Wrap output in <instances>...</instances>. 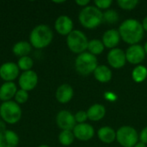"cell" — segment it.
Instances as JSON below:
<instances>
[{
  "instance_id": "cell-25",
  "label": "cell",
  "mask_w": 147,
  "mask_h": 147,
  "mask_svg": "<svg viewBox=\"0 0 147 147\" xmlns=\"http://www.w3.org/2000/svg\"><path fill=\"white\" fill-rule=\"evenodd\" d=\"M87 49L89 50V53H90L91 54L96 56V55H98L103 52L104 45H103L102 41H101L100 40L93 39V40L89 41Z\"/></svg>"
},
{
  "instance_id": "cell-6",
  "label": "cell",
  "mask_w": 147,
  "mask_h": 147,
  "mask_svg": "<svg viewBox=\"0 0 147 147\" xmlns=\"http://www.w3.org/2000/svg\"><path fill=\"white\" fill-rule=\"evenodd\" d=\"M89 40L86 35L80 30H72L66 37L68 48L74 53H82L88 48Z\"/></svg>"
},
{
  "instance_id": "cell-12",
  "label": "cell",
  "mask_w": 147,
  "mask_h": 147,
  "mask_svg": "<svg viewBox=\"0 0 147 147\" xmlns=\"http://www.w3.org/2000/svg\"><path fill=\"white\" fill-rule=\"evenodd\" d=\"M72 132L75 138L81 141H88L91 140L95 134L94 127L88 123L77 124Z\"/></svg>"
},
{
  "instance_id": "cell-4",
  "label": "cell",
  "mask_w": 147,
  "mask_h": 147,
  "mask_svg": "<svg viewBox=\"0 0 147 147\" xmlns=\"http://www.w3.org/2000/svg\"><path fill=\"white\" fill-rule=\"evenodd\" d=\"M22 111L19 104L14 100L0 104V117L6 124L15 125L22 119Z\"/></svg>"
},
{
  "instance_id": "cell-29",
  "label": "cell",
  "mask_w": 147,
  "mask_h": 147,
  "mask_svg": "<svg viewBox=\"0 0 147 147\" xmlns=\"http://www.w3.org/2000/svg\"><path fill=\"white\" fill-rule=\"evenodd\" d=\"M117 3L122 9L131 10L134 9L139 3L138 0H118Z\"/></svg>"
},
{
  "instance_id": "cell-20",
  "label": "cell",
  "mask_w": 147,
  "mask_h": 147,
  "mask_svg": "<svg viewBox=\"0 0 147 147\" xmlns=\"http://www.w3.org/2000/svg\"><path fill=\"white\" fill-rule=\"evenodd\" d=\"M106 115V109L102 104H94L87 111L88 119L93 121H98L102 120Z\"/></svg>"
},
{
  "instance_id": "cell-33",
  "label": "cell",
  "mask_w": 147,
  "mask_h": 147,
  "mask_svg": "<svg viewBox=\"0 0 147 147\" xmlns=\"http://www.w3.org/2000/svg\"><path fill=\"white\" fill-rule=\"evenodd\" d=\"M89 3H90L89 0H77L76 1L77 4H78L79 6H83V7H86Z\"/></svg>"
},
{
  "instance_id": "cell-19",
  "label": "cell",
  "mask_w": 147,
  "mask_h": 147,
  "mask_svg": "<svg viewBox=\"0 0 147 147\" xmlns=\"http://www.w3.org/2000/svg\"><path fill=\"white\" fill-rule=\"evenodd\" d=\"M32 46L29 41L27 40H20L15 43L12 47V53L17 56L18 58L28 56V54L32 51Z\"/></svg>"
},
{
  "instance_id": "cell-15",
  "label": "cell",
  "mask_w": 147,
  "mask_h": 147,
  "mask_svg": "<svg viewBox=\"0 0 147 147\" xmlns=\"http://www.w3.org/2000/svg\"><path fill=\"white\" fill-rule=\"evenodd\" d=\"M54 28L59 34L67 36L73 30V22L67 16H59L54 22Z\"/></svg>"
},
{
  "instance_id": "cell-10",
  "label": "cell",
  "mask_w": 147,
  "mask_h": 147,
  "mask_svg": "<svg viewBox=\"0 0 147 147\" xmlns=\"http://www.w3.org/2000/svg\"><path fill=\"white\" fill-rule=\"evenodd\" d=\"M76 123L74 115L68 110H61L56 115V124L61 130L72 131Z\"/></svg>"
},
{
  "instance_id": "cell-16",
  "label": "cell",
  "mask_w": 147,
  "mask_h": 147,
  "mask_svg": "<svg viewBox=\"0 0 147 147\" xmlns=\"http://www.w3.org/2000/svg\"><path fill=\"white\" fill-rule=\"evenodd\" d=\"M73 89L68 84H63L58 87L55 92V97L59 103H68L73 97Z\"/></svg>"
},
{
  "instance_id": "cell-27",
  "label": "cell",
  "mask_w": 147,
  "mask_h": 147,
  "mask_svg": "<svg viewBox=\"0 0 147 147\" xmlns=\"http://www.w3.org/2000/svg\"><path fill=\"white\" fill-rule=\"evenodd\" d=\"M103 21L109 23H116L119 20V15L116 10L115 9H108L103 13Z\"/></svg>"
},
{
  "instance_id": "cell-22",
  "label": "cell",
  "mask_w": 147,
  "mask_h": 147,
  "mask_svg": "<svg viewBox=\"0 0 147 147\" xmlns=\"http://www.w3.org/2000/svg\"><path fill=\"white\" fill-rule=\"evenodd\" d=\"M96 79L101 83H108L112 78V71L106 65H98L94 71Z\"/></svg>"
},
{
  "instance_id": "cell-30",
  "label": "cell",
  "mask_w": 147,
  "mask_h": 147,
  "mask_svg": "<svg viewBox=\"0 0 147 147\" xmlns=\"http://www.w3.org/2000/svg\"><path fill=\"white\" fill-rule=\"evenodd\" d=\"M75 117V121L76 122H78V124L80 123H85L86 120L88 119V115H87V112L80 110L78 112L76 113V115H74Z\"/></svg>"
},
{
  "instance_id": "cell-8",
  "label": "cell",
  "mask_w": 147,
  "mask_h": 147,
  "mask_svg": "<svg viewBox=\"0 0 147 147\" xmlns=\"http://www.w3.org/2000/svg\"><path fill=\"white\" fill-rule=\"evenodd\" d=\"M38 81V74L34 71L31 70L28 71H23L20 74L18 78V85L21 90L29 92L36 88Z\"/></svg>"
},
{
  "instance_id": "cell-21",
  "label": "cell",
  "mask_w": 147,
  "mask_h": 147,
  "mask_svg": "<svg viewBox=\"0 0 147 147\" xmlns=\"http://www.w3.org/2000/svg\"><path fill=\"white\" fill-rule=\"evenodd\" d=\"M98 138L106 144H111L116 140V133L110 127H102L98 130Z\"/></svg>"
},
{
  "instance_id": "cell-34",
  "label": "cell",
  "mask_w": 147,
  "mask_h": 147,
  "mask_svg": "<svg viewBox=\"0 0 147 147\" xmlns=\"http://www.w3.org/2000/svg\"><path fill=\"white\" fill-rule=\"evenodd\" d=\"M142 26H143V28L144 30L147 31V16H146L143 20V22H142Z\"/></svg>"
},
{
  "instance_id": "cell-13",
  "label": "cell",
  "mask_w": 147,
  "mask_h": 147,
  "mask_svg": "<svg viewBox=\"0 0 147 147\" xmlns=\"http://www.w3.org/2000/svg\"><path fill=\"white\" fill-rule=\"evenodd\" d=\"M108 62L115 69H120L126 64V53L120 48L111 49L108 53Z\"/></svg>"
},
{
  "instance_id": "cell-28",
  "label": "cell",
  "mask_w": 147,
  "mask_h": 147,
  "mask_svg": "<svg viewBox=\"0 0 147 147\" xmlns=\"http://www.w3.org/2000/svg\"><path fill=\"white\" fill-rule=\"evenodd\" d=\"M28 100V92L21 89L17 90L14 97V101L21 106L22 104L26 103Z\"/></svg>"
},
{
  "instance_id": "cell-24",
  "label": "cell",
  "mask_w": 147,
  "mask_h": 147,
  "mask_svg": "<svg viewBox=\"0 0 147 147\" xmlns=\"http://www.w3.org/2000/svg\"><path fill=\"white\" fill-rule=\"evenodd\" d=\"M75 140L73 132L71 130H62L59 134V141L64 146H71Z\"/></svg>"
},
{
  "instance_id": "cell-17",
  "label": "cell",
  "mask_w": 147,
  "mask_h": 147,
  "mask_svg": "<svg viewBox=\"0 0 147 147\" xmlns=\"http://www.w3.org/2000/svg\"><path fill=\"white\" fill-rule=\"evenodd\" d=\"M17 90V86L14 82H4L0 86V101L2 102L12 101Z\"/></svg>"
},
{
  "instance_id": "cell-14",
  "label": "cell",
  "mask_w": 147,
  "mask_h": 147,
  "mask_svg": "<svg viewBox=\"0 0 147 147\" xmlns=\"http://www.w3.org/2000/svg\"><path fill=\"white\" fill-rule=\"evenodd\" d=\"M20 142L19 135L10 129L0 130V147H17Z\"/></svg>"
},
{
  "instance_id": "cell-2",
  "label": "cell",
  "mask_w": 147,
  "mask_h": 147,
  "mask_svg": "<svg viewBox=\"0 0 147 147\" xmlns=\"http://www.w3.org/2000/svg\"><path fill=\"white\" fill-rule=\"evenodd\" d=\"M53 39V32L48 25L39 24L34 27L29 34V43L35 49L48 47Z\"/></svg>"
},
{
  "instance_id": "cell-32",
  "label": "cell",
  "mask_w": 147,
  "mask_h": 147,
  "mask_svg": "<svg viewBox=\"0 0 147 147\" xmlns=\"http://www.w3.org/2000/svg\"><path fill=\"white\" fill-rule=\"evenodd\" d=\"M139 139L140 140V142H142V143H144V144H147V127H145L142 131H141V133H140V136H139Z\"/></svg>"
},
{
  "instance_id": "cell-3",
  "label": "cell",
  "mask_w": 147,
  "mask_h": 147,
  "mask_svg": "<svg viewBox=\"0 0 147 147\" xmlns=\"http://www.w3.org/2000/svg\"><path fill=\"white\" fill-rule=\"evenodd\" d=\"M103 13L96 6H86L79 13L78 19L83 27L93 29L98 27L103 21Z\"/></svg>"
},
{
  "instance_id": "cell-31",
  "label": "cell",
  "mask_w": 147,
  "mask_h": 147,
  "mask_svg": "<svg viewBox=\"0 0 147 147\" xmlns=\"http://www.w3.org/2000/svg\"><path fill=\"white\" fill-rule=\"evenodd\" d=\"M96 7L99 9H108L112 4V0H96L95 2Z\"/></svg>"
},
{
  "instance_id": "cell-5",
  "label": "cell",
  "mask_w": 147,
  "mask_h": 147,
  "mask_svg": "<svg viewBox=\"0 0 147 147\" xmlns=\"http://www.w3.org/2000/svg\"><path fill=\"white\" fill-rule=\"evenodd\" d=\"M97 66V59L90 53H82L78 54V56L76 58V71L83 76H88L90 73L94 72Z\"/></svg>"
},
{
  "instance_id": "cell-9",
  "label": "cell",
  "mask_w": 147,
  "mask_h": 147,
  "mask_svg": "<svg viewBox=\"0 0 147 147\" xmlns=\"http://www.w3.org/2000/svg\"><path fill=\"white\" fill-rule=\"evenodd\" d=\"M20 76V70L16 63L8 61L0 65V78L4 82H14Z\"/></svg>"
},
{
  "instance_id": "cell-18",
  "label": "cell",
  "mask_w": 147,
  "mask_h": 147,
  "mask_svg": "<svg viewBox=\"0 0 147 147\" xmlns=\"http://www.w3.org/2000/svg\"><path fill=\"white\" fill-rule=\"evenodd\" d=\"M121 35L118 30L116 29H109L103 34L102 36V43L104 47L108 48L114 49L120 42Z\"/></svg>"
},
{
  "instance_id": "cell-37",
  "label": "cell",
  "mask_w": 147,
  "mask_h": 147,
  "mask_svg": "<svg viewBox=\"0 0 147 147\" xmlns=\"http://www.w3.org/2000/svg\"><path fill=\"white\" fill-rule=\"evenodd\" d=\"M144 49H145V52H146V53L147 54V42L145 44V47H144Z\"/></svg>"
},
{
  "instance_id": "cell-11",
  "label": "cell",
  "mask_w": 147,
  "mask_h": 147,
  "mask_svg": "<svg viewBox=\"0 0 147 147\" xmlns=\"http://www.w3.org/2000/svg\"><path fill=\"white\" fill-rule=\"evenodd\" d=\"M146 57V52L142 46L140 45H132L130 46L126 52L127 60L133 65L140 64Z\"/></svg>"
},
{
  "instance_id": "cell-1",
  "label": "cell",
  "mask_w": 147,
  "mask_h": 147,
  "mask_svg": "<svg viewBox=\"0 0 147 147\" xmlns=\"http://www.w3.org/2000/svg\"><path fill=\"white\" fill-rule=\"evenodd\" d=\"M119 33L121 38L127 44L136 45L144 36L142 24L136 19H127L120 26Z\"/></svg>"
},
{
  "instance_id": "cell-7",
  "label": "cell",
  "mask_w": 147,
  "mask_h": 147,
  "mask_svg": "<svg viewBox=\"0 0 147 147\" xmlns=\"http://www.w3.org/2000/svg\"><path fill=\"white\" fill-rule=\"evenodd\" d=\"M116 140L123 147H134L138 143L139 135L134 127L124 126L116 132Z\"/></svg>"
},
{
  "instance_id": "cell-26",
  "label": "cell",
  "mask_w": 147,
  "mask_h": 147,
  "mask_svg": "<svg viewBox=\"0 0 147 147\" xmlns=\"http://www.w3.org/2000/svg\"><path fill=\"white\" fill-rule=\"evenodd\" d=\"M132 77L136 83H141L145 81L147 78V68L144 65L136 66L132 72Z\"/></svg>"
},
{
  "instance_id": "cell-23",
  "label": "cell",
  "mask_w": 147,
  "mask_h": 147,
  "mask_svg": "<svg viewBox=\"0 0 147 147\" xmlns=\"http://www.w3.org/2000/svg\"><path fill=\"white\" fill-rule=\"evenodd\" d=\"M16 65L19 70L23 72V71H31L32 68L34 67V59L30 56H24L18 59Z\"/></svg>"
},
{
  "instance_id": "cell-38",
  "label": "cell",
  "mask_w": 147,
  "mask_h": 147,
  "mask_svg": "<svg viewBox=\"0 0 147 147\" xmlns=\"http://www.w3.org/2000/svg\"><path fill=\"white\" fill-rule=\"evenodd\" d=\"M38 147H50L49 146H47V145H40V146H39Z\"/></svg>"
},
{
  "instance_id": "cell-36",
  "label": "cell",
  "mask_w": 147,
  "mask_h": 147,
  "mask_svg": "<svg viewBox=\"0 0 147 147\" xmlns=\"http://www.w3.org/2000/svg\"><path fill=\"white\" fill-rule=\"evenodd\" d=\"M53 3H65V1H53Z\"/></svg>"
},
{
  "instance_id": "cell-35",
  "label": "cell",
  "mask_w": 147,
  "mask_h": 147,
  "mask_svg": "<svg viewBox=\"0 0 147 147\" xmlns=\"http://www.w3.org/2000/svg\"><path fill=\"white\" fill-rule=\"evenodd\" d=\"M134 147H147L146 145V144H144V143H142V142H139V143H137L135 146Z\"/></svg>"
}]
</instances>
